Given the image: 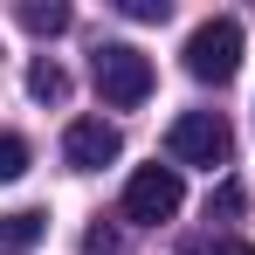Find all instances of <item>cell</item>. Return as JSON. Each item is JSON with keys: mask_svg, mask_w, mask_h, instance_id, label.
<instances>
[{"mask_svg": "<svg viewBox=\"0 0 255 255\" xmlns=\"http://www.w3.org/2000/svg\"><path fill=\"white\" fill-rule=\"evenodd\" d=\"M242 200H249V193H242L235 179H221V193L207 200V214H221V221H235V214H242Z\"/></svg>", "mask_w": 255, "mask_h": 255, "instance_id": "11", "label": "cell"}, {"mask_svg": "<svg viewBox=\"0 0 255 255\" xmlns=\"http://www.w3.org/2000/svg\"><path fill=\"white\" fill-rule=\"evenodd\" d=\"M118 7H125L131 21H166L172 14V0H118Z\"/></svg>", "mask_w": 255, "mask_h": 255, "instance_id": "12", "label": "cell"}, {"mask_svg": "<svg viewBox=\"0 0 255 255\" xmlns=\"http://www.w3.org/2000/svg\"><path fill=\"white\" fill-rule=\"evenodd\" d=\"M166 152H172V166H207L214 172V166L235 159V131H228L221 111H186V118H172Z\"/></svg>", "mask_w": 255, "mask_h": 255, "instance_id": "3", "label": "cell"}, {"mask_svg": "<svg viewBox=\"0 0 255 255\" xmlns=\"http://www.w3.org/2000/svg\"><path fill=\"white\" fill-rule=\"evenodd\" d=\"M42 235H48V214H42V207H14V214H0V242H7V249H35Z\"/></svg>", "mask_w": 255, "mask_h": 255, "instance_id": "7", "label": "cell"}, {"mask_svg": "<svg viewBox=\"0 0 255 255\" xmlns=\"http://www.w3.org/2000/svg\"><path fill=\"white\" fill-rule=\"evenodd\" d=\"M90 255H125V242H118V235H111V228H90V242H83Z\"/></svg>", "mask_w": 255, "mask_h": 255, "instance_id": "13", "label": "cell"}, {"mask_svg": "<svg viewBox=\"0 0 255 255\" xmlns=\"http://www.w3.org/2000/svg\"><path fill=\"white\" fill-rule=\"evenodd\" d=\"M28 90H35V97H42V104H62V97H69V76H62V69H55V62H35V69H28Z\"/></svg>", "mask_w": 255, "mask_h": 255, "instance_id": "8", "label": "cell"}, {"mask_svg": "<svg viewBox=\"0 0 255 255\" xmlns=\"http://www.w3.org/2000/svg\"><path fill=\"white\" fill-rule=\"evenodd\" d=\"M125 152V138H118V125H104V118H76V125L62 131V159L76 172H97V166H111Z\"/></svg>", "mask_w": 255, "mask_h": 255, "instance_id": "5", "label": "cell"}, {"mask_svg": "<svg viewBox=\"0 0 255 255\" xmlns=\"http://www.w3.org/2000/svg\"><path fill=\"white\" fill-rule=\"evenodd\" d=\"M235 69H242V21H228V14L200 21L186 35V76L221 90V83H235Z\"/></svg>", "mask_w": 255, "mask_h": 255, "instance_id": "2", "label": "cell"}, {"mask_svg": "<svg viewBox=\"0 0 255 255\" xmlns=\"http://www.w3.org/2000/svg\"><path fill=\"white\" fill-rule=\"evenodd\" d=\"M90 76L104 90V104H118V111H138V104L152 97V62L131 42H97L90 48Z\"/></svg>", "mask_w": 255, "mask_h": 255, "instance_id": "1", "label": "cell"}, {"mask_svg": "<svg viewBox=\"0 0 255 255\" xmlns=\"http://www.w3.org/2000/svg\"><path fill=\"white\" fill-rule=\"evenodd\" d=\"M186 255H255V242H235V235H200V242H186Z\"/></svg>", "mask_w": 255, "mask_h": 255, "instance_id": "10", "label": "cell"}, {"mask_svg": "<svg viewBox=\"0 0 255 255\" xmlns=\"http://www.w3.org/2000/svg\"><path fill=\"white\" fill-rule=\"evenodd\" d=\"M21 172H28V138L0 131V179H21Z\"/></svg>", "mask_w": 255, "mask_h": 255, "instance_id": "9", "label": "cell"}, {"mask_svg": "<svg viewBox=\"0 0 255 255\" xmlns=\"http://www.w3.org/2000/svg\"><path fill=\"white\" fill-rule=\"evenodd\" d=\"M14 21H21L28 35H62V28H69L76 14H69L62 0H21V7H14Z\"/></svg>", "mask_w": 255, "mask_h": 255, "instance_id": "6", "label": "cell"}, {"mask_svg": "<svg viewBox=\"0 0 255 255\" xmlns=\"http://www.w3.org/2000/svg\"><path fill=\"white\" fill-rule=\"evenodd\" d=\"M179 200H186L179 166H138V172H131V186H125V221L159 228V221H172V214H179Z\"/></svg>", "mask_w": 255, "mask_h": 255, "instance_id": "4", "label": "cell"}]
</instances>
